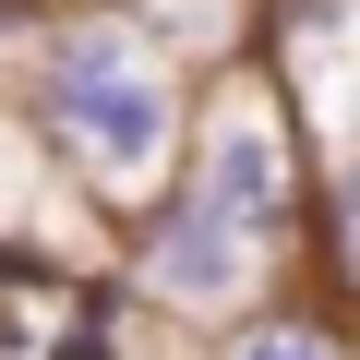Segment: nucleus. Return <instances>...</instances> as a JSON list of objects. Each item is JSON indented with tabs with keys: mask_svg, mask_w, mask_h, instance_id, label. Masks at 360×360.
<instances>
[{
	"mask_svg": "<svg viewBox=\"0 0 360 360\" xmlns=\"http://www.w3.org/2000/svg\"><path fill=\"white\" fill-rule=\"evenodd\" d=\"M49 108H60V144L96 168V180H132L168 156V132H180V84H168V60L132 37V25H72L60 49H49Z\"/></svg>",
	"mask_w": 360,
	"mask_h": 360,
	"instance_id": "nucleus-1",
	"label": "nucleus"
},
{
	"mask_svg": "<svg viewBox=\"0 0 360 360\" xmlns=\"http://www.w3.org/2000/svg\"><path fill=\"white\" fill-rule=\"evenodd\" d=\"M180 205H205L229 240H276V217H288V132H276V108H229L217 132H205V156H193V193Z\"/></svg>",
	"mask_w": 360,
	"mask_h": 360,
	"instance_id": "nucleus-2",
	"label": "nucleus"
},
{
	"mask_svg": "<svg viewBox=\"0 0 360 360\" xmlns=\"http://www.w3.org/2000/svg\"><path fill=\"white\" fill-rule=\"evenodd\" d=\"M252 264H264V252H252V240H229L205 205H168V217L144 229V276H156L168 300H193V312H229V300L252 288Z\"/></svg>",
	"mask_w": 360,
	"mask_h": 360,
	"instance_id": "nucleus-3",
	"label": "nucleus"
},
{
	"mask_svg": "<svg viewBox=\"0 0 360 360\" xmlns=\"http://www.w3.org/2000/svg\"><path fill=\"white\" fill-rule=\"evenodd\" d=\"M229 360H348V348H336L324 324H252V336H240Z\"/></svg>",
	"mask_w": 360,
	"mask_h": 360,
	"instance_id": "nucleus-4",
	"label": "nucleus"
}]
</instances>
